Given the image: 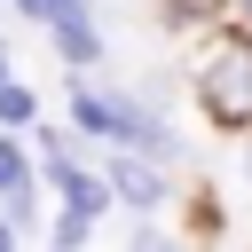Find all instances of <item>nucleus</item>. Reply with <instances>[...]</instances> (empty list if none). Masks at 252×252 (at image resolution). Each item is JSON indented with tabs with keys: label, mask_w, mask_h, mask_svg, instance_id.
Masks as SVG:
<instances>
[{
	"label": "nucleus",
	"mask_w": 252,
	"mask_h": 252,
	"mask_svg": "<svg viewBox=\"0 0 252 252\" xmlns=\"http://www.w3.org/2000/svg\"><path fill=\"white\" fill-rule=\"evenodd\" d=\"M189 94H197V110L220 134L252 126V24L220 16V24L197 32V47H189Z\"/></svg>",
	"instance_id": "1"
},
{
	"label": "nucleus",
	"mask_w": 252,
	"mask_h": 252,
	"mask_svg": "<svg viewBox=\"0 0 252 252\" xmlns=\"http://www.w3.org/2000/svg\"><path fill=\"white\" fill-rule=\"evenodd\" d=\"M102 181H110V197H118L134 220H150V213L173 205V165H158V158H142V150H110V158H102Z\"/></svg>",
	"instance_id": "2"
},
{
	"label": "nucleus",
	"mask_w": 252,
	"mask_h": 252,
	"mask_svg": "<svg viewBox=\"0 0 252 252\" xmlns=\"http://www.w3.org/2000/svg\"><path fill=\"white\" fill-rule=\"evenodd\" d=\"M39 181L63 197V213H87V220H102L118 205L110 181H102V165H79V158H39Z\"/></svg>",
	"instance_id": "3"
},
{
	"label": "nucleus",
	"mask_w": 252,
	"mask_h": 252,
	"mask_svg": "<svg viewBox=\"0 0 252 252\" xmlns=\"http://www.w3.org/2000/svg\"><path fill=\"white\" fill-rule=\"evenodd\" d=\"M47 39H55V63H63V71H102V55H110V39H102L94 8H87V16H55V24H47Z\"/></svg>",
	"instance_id": "4"
},
{
	"label": "nucleus",
	"mask_w": 252,
	"mask_h": 252,
	"mask_svg": "<svg viewBox=\"0 0 252 252\" xmlns=\"http://www.w3.org/2000/svg\"><path fill=\"white\" fill-rule=\"evenodd\" d=\"M39 197H47V181H39V173H32V181H16V189L0 197V220H8L16 236H32V228L47 220V213H39Z\"/></svg>",
	"instance_id": "5"
},
{
	"label": "nucleus",
	"mask_w": 252,
	"mask_h": 252,
	"mask_svg": "<svg viewBox=\"0 0 252 252\" xmlns=\"http://www.w3.org/2000/svg\"><path fill=\"white\" fill-rule=\"evenodd\" d=\"M0 126H8V134H32V126H39V94H32L24 79H0Z\"/></svg>",
	"instance_id": "6"
},
{
	"label": "nucleus",
	"mask_w": 252,
	"mask_h": 252,
	"mask_svg": "<svg viewBox=\"0 0 252 252\" xmlns=\"http://www.w3.org/2000/svg\"><path fill=\"white\" fill-rule=\"evenodd\" d=\"M32 173H39V165H32V142H24V134H8V126H0V197H8V189H16V181H32Z\"/></svg>",
	"instance_id": "7"
},
{
	"label": "nucleus",
	"mask_w": 252,
	"mask_h": 252,
	"mask_svg": "<svg viewBox=\"0 0 252 252\" xmlns=\"http://www.w3.org/2000/svg\"><path fill=\"white\" fill-rule=\"evenodd\" d=\"M87 236H94V220H87V213H55V220H47V252H79Z\"/></svg>",
	"instance_id": "8"
},
{
	"label": "nucleus",
	"mask_w": 252,
	"mask_h": 252,
	"mask_svg": "<svg viewBox=\"0 0 252 252\" xmlns=\"http://www.w3.org/2000/svg\"><path fill=\"white\" fill-rule=\"evenodd\" d=\"M126 252H181V244H173L165 228H150V220H134V228H126Z\"/></svg>",
	"instance_id": "9"
},
{
	"label": "nucleus",
	"mask_w": 252,
	"mask_h": 252,
	"mask_svg": "<svg viewBox=\"0 0 252 252\" xmlns=\"http://www.w3.org/2000/svg\"><path fill=\"white\" fill-rule=\"evenodd\" d=\"M8 8H16V16H24V24H39V32H47V24H55V16H63V0H8Z\"/></svg>",
	"instance_id": "10"
},
{
	"label": "nucleus",
	"mask_w": 252,
	"mask_h": 252,
	"mask_svg": "<svg viewBox=\"0 0 252 252\" xmlns=\"http://www.w3.org/2000/svg\"><path fill=\"white\" fill-rule=\"evenodd\" d=\"M236 173H244V181H252V126H244V134H236Z\"/></svg>",
	"instance_id": "11"
},
{
	"label": "nucleus",
	"mask_w": 252,
	"mask_h": 252,
	"mask_svg": "<svg viewBox=\"0 0 252 252\" xmlns=\"http://www.w3.org/2000/svg\"><path fill=\"white\" fill-rule=\"evenodd\" d=\"M0 252H16V228H8V220H0Z\"/></svg>",
	"instance_id": "12"
},
{
	"label": "nucleus",
	"mask_w": 252,
	"mask_h": 252,
	"mask_svg": "<svg viewBox=\"0 0 252 252\" xmlns=\"http://www.w3.org/2000/svg\"><path fill=\"white\" fill-rule=\"evenodd\" d=\"M0 79H16V63H8V47H0Z\"/></svg>",
	"instance_id": "13"
}]
</instances>
